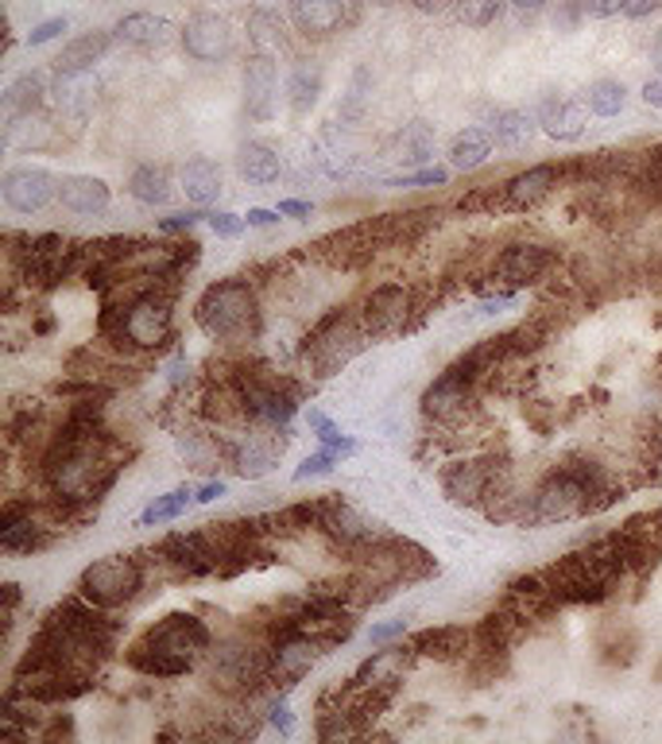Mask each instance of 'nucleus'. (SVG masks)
I'll list each match as a JSON object with an SVG mask.
<instances>
[{
	"label": "nucleus",
	"mask_w": 662,
	"mask_h": 744,
	"mask_svg": "<svg viewBox=\"0 0 662 744\" xmlns=\"http://www.w3.org/2000/svg\"><path fill=\"white\" fill-rule=\"evenodd\" d=\"M306 422H310V430H314V435H318V442H322V446H329V450H337V453H342V458L357 453V442H353L349 435H342V427H337L334 419H326V415H322V411H314V407H310Z\"/></svg>",
	"instance_id": "nucleus-36"
},
{
	"label": "nucleus",
	"mask_w": 662,
	"mask_h": 744,
	"mask_svg": "<svg viewBox=\"0 0 662 744\" xmlns=\"http://www.w3.org/2000/svg\"><path fill=\"white\" fill-rule=\"evenodd\" d=\"M43 101H47V74H43V70H23V74L16 78V82L8 85V93H4L8 121L39 113V109H43Z\"/></svg>",
	"instance_id": "nucleus-27"
},
{
	"label": "nucleus",
	"mask_w": 662,
	"mask_h": 744,
	"mask_svg": "<svg viewBox=\"0 0 662 744\" xmlns=\"http://www.w3.org/2000/svg\"><path fill=\"white\" fill-rule=\"evenodd\" d=\"M488 132H492V144L500 147V152H523V147H531L534 132H539V116L523 113V109H492V116H488Z\"/></svg>",
	"instance_id": "nucleus-23"
},
{
	"label": "nucleus",
	"mask_w": 662,
	"mask_h": 744,
	"mask_svg": "<svg viewBox=\"0 0 662 744\" xmlns=\"http://www.w3.org/2000/svg\"><path fill=\"white\" fill-rule=\"evenodd\" d=\"M659 8H662V0H628L624 16H632V20H648V16L659 12Z\"/></svg>",
	"instance_id": "nucleus-50"
},
{
	"label": "nucleus",
	"mask_w": 662,
	"mask_h": 744,
	"mask_svg": "<svg viewBox=\"0 0 662 744\" xmlns=\"http://www.w3.org/2000/svg\"><path fill=\"white\" fill-rule=\"evenodd\" d=\"M562 183V167L558 163H534V167L511 175L500 186V206L503 210H534L539 202H547L554 194V186Z\"/></svg>",
	"instance_id": "nucleus-18"
},
{
	"label": "nucleus",
	"mask_w": 662,
	"mask_h": 744,
	"mask_svg": "<svg viewBox=\"0 0 662 744\" xmlns=\"http://www.w3.org/2000/svg\"><path fill=\"white\" fill-rule=\"evenodd\" d=\"M396 152L404 163H427L435 155V129L427 121L404 124V132L396 136Z\"/></svg>",
	"instance_id": "nucleus-34"
},
{
	"label": "nucleus",
	"mask_w": 662,
	"mask_h": 744,
	"mask_svg": "<svg viewBox=\"0 0 662 744\" xmlns=\"http://www.w3.org/2000/svg\"><path fill=\"white\" fill-rule=\"evenodd\" d=\"M194 323L206 338L221 342V346H252L259 338V326H264L256 287L244 284V279H217L194 303Z\"/></svg>",
	"instance_id": "nucleus-2"
},
{
	"label": "nucleus",
	"mask_w": 662,
	"mask_h": 744,
	"mask_svg": "<svg viewBox=\"0 0 662 744\" xmlns=\"http://www.w3.org/2000/svg\"><path fill=\"white\" fill-rule=\"evenodd\" d=\"M47 543H51V523L31 508V500L28 505L8 500L4 520H0V547H4L8 554H28V551H39V547H47Z\"/></svg>",
	"instance_id": "nucleus-15"
},
{
	"label": "nucleus",
	"mask_w": 662,
	"mask_h": 744,
	"mask_svg": "<svg viewBox=\"0 0 662 744\" xmlns=\"http://www.w3.org/2000/svg\"><path fill=\"white\" fill-rule=\"evenodd\" d=\"M70 28V20L67 16H51V20H43L39 28H31V35H28V43L31 47H43V43H54V39L62 35V31Z\"/></svg>",
	"instance_id": "nucleus-43"
},
{
	"label": "nucleus",
	"mask_w": 662,
	"mask_h": 744,
	"mask_svg": "<svg viewBox=\"0 0 662 744\" xmlns=\"http://www.w3.org/2000/svg\"><path fill=\"white\" fill-rule=\"evenodd\" d=\"M279 210H264V206H256V210H248V214H244V222L248 225H256V230H264V225H275L279 222Z\"/></svg>",
	"instance_id": "nucleus-51"
},
{
	"label": "nucleus",
	"mask_w": 662,
	"mask_h": 744,
	"mask_svg": "<svg viewBox=\"0 0 662 744\" xmlns=\"http://www.w3.org/2000/svg\"><path fill=\"white\" fill-rule=\"evenodd\" d=\"M101 334L129 349H163L175 334V310H171L167 287L147 284L144 292L129 295L116 307L101 310Z\"/></svg>",
	"instance_id": "nucleus-3"
},
{
	"label": "nucleus",
	"mask_w": 662,
	"mask_h": 744,
	"mask_svg": "<svg viewBox=\"0 0 662 744\" xmlns=\"http://www.w3.org/2000/svg\"><path fill=\"white\" fill-rule=\"evenodd\" d=\"M171 20L167 16H155V12H129L124 20H116L113 39L129 51H155L171 39Z\"/></svg>",
	"instance_id": "nucleus-22"
},
{
	"label": "nucleus",
	"mask_w": 662,
	"mask_h": 744,
	"mask_svg": "<svg viewBox=\"0 0 662 744\" xmlns=\"http://www.w3.org/2000/svg\"><path fill=\"white\" fill-rule=\"evenodd\" d=\"M365 338L368 334H365V326H360V318L334 310V315L322 318V323L310 330V338L303 342V357L314 369V376H334L360 354Z\"/></svg>",
	"instance_id": "nucleus-4"
},
{
	"label": "nucleus",
	"mask_w": 662,
	"mask_h": 744,
	"mask_svg": "<svg viewBox=\"0 0 662 744\" xmlns=\"http://www.w3.org/2000/svg\"><path fill=\"white\" fill-rule=\"evenodd\" d=\"M183 51L194 62H225L236 51V28L221 12H194L183 28Z\"/></svg>",
	"instance_id": "nucleus-13"
},
{
	"label": "nucleus",
	"mask_w": 662,
	"mask_h": 744,
	"mask_svg": "<svg viewBox=\"0 0 662 744\" xmlns=\"http://www.w3.org/2000/svg\"><path fill=\"white\" fill-rule=\"evenodd\" d=\"M411 4L419 8V12H430V16H435V12H446V8H454L457 0H411Z\"/></svg>",
	"instance_id": "nucleus-52"
},
{
	"label": "nucleus",
	"mask_w": 662,
	"mask_h": 744,
	"mask_svg": "<svg viewBox=\"0 0 662 744\" xmlns=\"http://www.w3.org/2000/svg\"><path fill=\"white\" fill-rule=\"evenodd\" d=\"M236 171H241V179H248L252 186H272L275 179H279L283 163L267 144L248 140V144H241V152H236Z\"/></svg>",
	"instance_id": "nucleus-28"
},
{
	"label": "nucleus",
	"mask_w": 662,
	"mask_h": 744,
	"mask_svg": "<svg viewBox=\"0 0 662 744\" xmlns=\"http://www.w3.org/2000/svg\"><path fill=\"white\" fill-rule=\"evenodd\" d=\"M550 264H554V253H550L547 245L516 241V245H508V248L496 253L492 268H488V284H492V292L516 295L519 287H527V284H534V279L547 276Z\"/></svg>",
	"instance_id": "nucleus-9"
},
{
	"label": "nucleus",
	"mask_w": 662,
	"mask_h": 744,
	"mask_svg": "<svg viewBox=\"0 0 662 744\" xmlns=\"http://www.w3.org/2000/svg\"><path fill=\"white\" fill-rule=\"evenodd\" d=\"M0 191H4L8 210H16V214H39V210H47L59 198V179H54L51 171L23 163V167L4 171Z\"/></svg>",
	"instance_id": "nucleus-14"
},
{
	"label": "nucleus",
	"mask_w": 662,
	"mask_h": 744,
	"mask_svg": "<svg viewBox=\"0 0 662 744\" xmlns=\"http://www.w3.org/2000/svg\"><path fill=\"white\" fill-rule=\"evenodd\" d=\"M503 481H508V466L500 458H465L441 469V492L461 508H485Z\"/></svg>",
	"instance_id": "nucleus-6"
},
{
	"label": "nucleus",
	"mask_w": 662,
	"mask_h": 744,
	"mask_svg": "<svg viewBox=\"0 0 662 744\" xmlns=\"http://www.w3.org/2000/svg\"><path fill=\"white\" fill-rule=\"evenodd\" d=\"M291 23L306 39H329L360 20V0H291Z\"/></svg>",
	"instance_id": "nucleus-10"
},
{
	"label": "nucleus",
	"mask_w": 662,
	"mask_h": 744,
	"mask_svg": "<svg viewBox=\"0 0 662 744\" xmlns=\"http://www.w3.org/2000/svg\"><path fill=\"white\" fill-rule=\"evenodd\" d=\"M539 129L558 144H573L589 129V105L585 98H566V93H547L539 101Z\"/></svg>",
	"instance_id": "nucleus-17"
},
{
	"label": "nucleus",
	"mask_w": 662,
	"mask_h": 744,
	"mask_svg": "<svg viewBox=\"0 0 662 744\" xmlns=\"http://www.w3.org/2000/svg\"><path fill=\"white\" fill-rule=\"evenodd\" d=\"M446 183H449L446 167H419V171H407V175L384 179V186H396V191H411V186H446Z\"/></svg>",
	"instance_id": "nucleus-38"
},
{
	"label": "nucleus",
	"mask_w": 662,
	"mask_h": 744,
	"mask_svg": "<svg viewBox=\"0 0 662 744\" xmlns=\"http://www.w3.org/2000/svg\"><path fill=\"white\" fill-rule=\"evenodd\" d=\"M407 636V621H384V624H373L368 629V644L373 648H384L391 644V640H404Z\"/></svg>",
	"instance_id": "nucleus-44"
},
{
	"label": "nucleus",
	"mask_w": 662,
	"mask_h": 744,
	"mask_svg": "<svg viewBox=\"0 0 662 744\" xmlns=\"http://www.w3.org/2000/svg\"><path fill=\"white\" fill-rule=\"evenodd\" d=\"M342 461V453L329 450V446H322L318 453H310V458H303V466L295 469V481H310V477H326L334 473V466Z\"/></svg>",
	"instance_id": "nucleus-39"
},
{
	"label": "nucleus",
	"mask_w": 662,
	"mask_h": 744,
	"mask_svg": "<svg viewBox=\"0 0 662 744\" xmlns=\"http://www.w3.org/2000/svg\"><path fill=\"white\" fill-rule=\"evenodd\" d=\"M322 531L326 536H334L337 543L345 547V551H373L376 543H380V528H376L368 516H360L357 508L342 505V500H326V516H322Z\"/></svg>",
	"instance_id": "nucleus-19"
},
{
	"label": "nucleus",
	"mask_w": 662,
	"mask_h": 744,
	"mask_svg": "<svg viewBox=\"0 0 662 744\" xmlns=\"http://www.w3.org/2000/svg\"><path fill=\"white\" fill-rule=\"evenodd\" d=\"M59 202H62V210H70V214L93 217V214H105L113 194H109L105 179H98V175H62Z\"/></svg>",
	"instance_id": "nucleus-20"
},
{
	"label": "nucleus",
	"mask_w": 662,
	"mask_h": 744,
	"mask_svg": "<svg viewBox=\"0 0 662 744\" xmlns=\"http://www.w3.org/2000/svg\"><path fill=\"white\" fill-rule=\"evenodd\" d=\"M198 217H206V214H171V217H163L160 222V230L163 233H179V230H191Z\"/></svg>",
	"instance_id": "nucleus-49"
},
{
	"label": "nucleus",
	"mask_w": 662,
	"mask_h": 744,
	"mask_svg": "<svg viewBox=\"0 0 662 744\" xmlns=\"http://www.w3.org/2000/svg\"><path fill=\"white\" fill-rule=\"evenodd\" d=\"M248 43L256 47V51H283L287 47V28H283L279 12H272V8H256V12L248 16Z\"/></svg>",
	"instance_id": "nucleus-32"
},
{
	"label": "nucleus",
	"mask_w": 662,
	"mask_h": 744,
	"mask_svg": "<svg viewBox=\"0 0 662 744\" xmlns=\"http://www.w3.org/2000/svg\"><path fill=\"white\" fill-rule=\"evenodd\" d=\"M191 500H194V489L191 485H179V489H171V492H163V497H155L152 505L140 512V528H152V523H171V520H179V516L191 508Z\"/></svg>",
	"instance_id": "nucleus-33"
},
{
	"label": "nucleus",
	"mask_w": 662,
	"mask_h": 744,
	"mask_svg": "<svg viewBox=\"0 0 662 744\" xmlns=\"http://www.w3.org/2000/svg\"><path fill=\"white\" fill-rule=\"evenodd\" d=\"M129 194L140 202V206H163V202L171 198L167 167H155V163L136 167V171H132V179H129Z\"/></svg>",
	"instance_id": "nucleus-30"
},
{
	"label": "nucleus",
	"mask_w": 662,
	"mask_h": 744,
	"mask_svg": "<svg viewBox=\"0 0 662 744\" xmlns=\"http://www.w3.org/2000/svg\"><path fill=\"white\" fill-rule=\"evenodd\" d=\"M318 93H322V70L303 62V67L291 70V82H287V101H291V113L303 116L318 105Z\"/></svg>",
	"instance_id": "nucleus-31"
},
{
	"label": "nucleus",
	"mask_w": 662,
	"mask_h": 744,
	"mask_svg": "<svg viewBox=\"0 0 662 744\" xmlns=\"http://www.w3.org/2000/svg\"><path fill=\"white\" fill-rule=\"evenodd\" d=\"M267 725H272V730H279L283 737H291V733H295V714H291L287 694H279V699L267 702Z\"/></svg>",
	"instance_id": "nucleus-40"
},
{
	"label": "nucleus",
	"mask_w": 662,
	"mask_h": 744,
	"mask_svg": "<svg viewBox=\"0 0 662 744\" xmlns=\"http://www.w3.org/2000/svg\"><path fill=\"white\" fill-rule=\"evenodd\" d=\"M283 453V442H275V438H264V435H248L241 446H233V466L241 477H248V481H256V477L272 473L275 461H279Z\"/></svg>",
	"instance_id": "nucleus-25"
},
{
	"label": "nucleus",
	"mask_w": 662,
	"mask_h": 744,
	"mask_svg": "<svg viewBox=\"0 0 662 744\" xmlns=\"http://www.w3.org/2000/svg\"><path fill=\"white\" fill-rule=\"evenodd\" d=\"M465 648H469V632H465L461 624H441V629H427V632H419V636L411 640V652L415 655H427V660H438V663L461 660Z\"/></svg>",
	"instance_id": "nucleus-24"
},
{
	"label": "nucleus",
	"mask_w": 662,
	"mask_h": 744,
	"mask_svg": "<svg viewBox=\"0 0 662 744\" xmlns=\"http://www.w3.org/2000/svg\"><path fill=\"white\" fill-rule=\"evenodd\" d=\"M585 105L593 116H617L624 113L628 105V85L617 82V78H601L585 90Z\"/></svg>",
	"instance_id": "nucleus-35"
},
{
	"label": "nucleus",
	"mask_w": 662,
	"mask_h": 744,
	"mask_svg": "<svg viewBox=\"0 0 662 744\" xmlns=\"http://www.w3.org/2000/svg\"><path fill=\"white\" fill-rule=\"evenodd\" d=\"M113 43H116V39L109 35V31H85V35L70 39V43L62 47L59 59H54V74H59V78H82V74H90V70L98 67L101 59H105V51Z\"/></svg>",
	"instance_id": "nucleus-21"
},
{
	"label": "nucleus",
	"mask_w": 662,
	"mask_h": 744,
	"mask_svg": "<svg viewBox=\"0 0 662 744\" xmlns=\"http://www.w3.org/2000/svg\"><path fill=\"white\" fill-rule=\"evenodd\" d=\"M326 652H329L326 640L310 636V632H298V629H279V632H275V640H272V663H267V683L283 686V691H291V686H298L306 675H310V667Z\"/></svg>",
	"instance_id": "nucleus-7"
},
{
	"label": "nucleus",
	"mask_w": 662,
	"mask_h": 744,
	"mask_svg": "<svg viewBox=\"0 0 662 744\" xmlns=\"http://www.w3.org/2000/svg\"><path fill=\"white\" fill-rule=\"evenodd\" d=\"M144 590V567L132 554H105V559L90 562L78 578V598H85L98 609H121L136 601Z\"/></svg>",
	"instance_id": "nucleus-5"
},
{
	"label": "nucleus",
	"mask_w": 662,
	"mask_h": 744,
	"mask_svg": "<svg viewBox=\"0 0 662 744\" xmlns=\"http://www.w3.org/2000/svg\"><path fill=\"white\" fill-rule=\"evenodd\" d=\"M225 492H228L225 481H206L202 489H194V500H198V505H214V500H221Z\"/></svg>",
	"instance_id": "nucleus-47"
},
{
	"label": "nucleus",
	"mask_w": 662,
	"mask_h": 744,
	"mask_svg": "<svg viewBox=\"0 0 662 744\" xmlns=\"http://www.w3.org/2000/svg\"><path fill=\"white\" fill-rule=\"evenodd\" d=\"M643 186L651 191V198L662 202V144H655L648 152V163H643Z\"/></svg>",
	"instance_id": "nucleus-41"
},
{
	"label": "nucleus",
	"mask_w": 662,
	"mask_h": 744,
	"mask_svg": "<svg viewBox=\"0 0 662 744\" xmlns=\"http://www.w3.org/2000/svg\"><path fill=\"white\" fill-rule=\"evenodd\" d=\"M183 194H186V202H194V206H210V202H217V194H221V167L217 163L206 160V155H194V160L183 167Z\"/></svg>",
	"instance_id": "nucleus-29"
},
{
	"label": "nucleus",
	"mask_w": 662,
	"mask_h": 744,
	"mask_svg": "<svg viewBox=\"0 0 662 744\" xmlns=\"http://www.w3.org/2000/svg\"><path fill=\"white\" fill-rule=\"evenodd\" d=\"M643 101H648L651 109H662V62L655 70H651V78L643 82V93H640Z\"/></svg>",
	"instance_id": "nucleus-46"
},
{
	"label": "nucleus",
	"mask_w": 662,
	"mask_h": 744,
	"mask_svg": "<svg viewBox=\"0 0 662 744\" xmlns=\"http://www.w3.org/2000/svg\"><path fill=\"white\" fill-rule=\"evenodd\" d=\"M275 210H279L283 217H295V222H303V217H310V214H314V206H310V202H298V198L279 202V206H275Z\"/></svg>",
	"instance_id": "nucleus-48"
},
{
	"label": "nucleus",
	"mask_w": 662,
	"mask_h": 744,
	"mask_svg": "<svg viewBox=\"0 0 662 744\" xmlns=\"http://www.w3.org/2000/svg\"><path fill=\"white\" fill-rule=\"evenodd\" d=\"M508 4H511V0H465L461 20L469 23V28H488V23L500 20Z\"/></svg>",
	"instance_id": "nucleus-37"
},
{
	"label": "nucleus",
	"mask_w": 662,
	"mask_h": 744,
	"mask_svg": "<svg viewBox=\"0 0 662 744\" xmlns=\"http://www.w3.org/2000/svg\"><path fill=\"white\" fill-rule=\"evenodd\" d=\"M214 648V632L194 613H167L129 648V663L147 679L191 675Z\"/></svg>",
	"instance_id": "nucleus-1"
},
{
	"label": "nucleus",
	"mask_w": 662,
	"mask_h": 744,
	"mask_svg": "<svg viewBox=\"0 0 662 744\" xmlns=\"http://www.w3.org/2000/svg\"><path fill=\"white\" fill-rule=\"evenodd\" d=\"M411 310H415V303L404 284H380L368 292V299L357 318H360V326H365L368 338H388V334L407 330Z\"/></svg>",
	"instance_id": "nucleus-12"
},
{
	"label": "nucleus",
	"mask_w": 662,
	"mask_h": 744,
	"mask_svg": "<svg viewBox=\"0 0 662 744\" xmlns=\"http://www.w3.org/2000/svg\"><path fill=\"white\" fill-rule=\"evenodd\" d=\"M628 8V0H581V12L589 20H609V16H620Z\"/></svg>",
	"instance_id": "nucleus-45"
},
{
	"label": "nucleus",
	"mask_w": 662,
	"mask_h": 744,
	"mask_svg": "<svg viewBox=\"0 0 662 744\" xmlns=\"http://www.w3.org/2000/svg\"><path fill=\"white\" fill-rule=\"evenodd\" d=\"M267 663H272V648L264 652L248 640H228L210 652V679L221 691H252L267 683Z\"/></svg>",
	"instance_id": "nucleus-8"
},
{
	"label": "nucleus",
	"mask_w": 662,
	"mask_h": 744,
	"mask_svg": "<svg viewBox=\"0 0 662 744\" xmlns=\"http://www.w3.org/2000/svg\"><path fill=\"white\" fill-rule=\"evenodd\" d=\"M550 0H511V8H519V12H539V8H547Z\"/></svg>",
	"instance_id": "nucleus-53"
},
{
	"label": "nucleus",
	"mask_w": 662,
	"mask_h": 744,
	"mask_svg": "<svg viewBox=\"0 0 662 744\" xmlns=\"http://www.w3.org/2000/svg\"><path fill=\"white\" fill-rule=\"evenodd\" d=\"M206 222H210V230L217 233V237H241L244 233V217L241 214H228V210H217V214H206Z\"/></svg>",
	"instance_id": "nucleus-42"
},
{
	"label": "nucleus",
	"mask_w": 662,
	"mask_h": 744,
	"mask_svg": "<svg viewBox=\"0 0 662 744\" xmlns=\"http://www.w3.org/2000/svg\"><path fill=\"white\" fill-rule=\"evenodd\" d=\"M275 90H279V70L267 51H252L244 59V113L252 121H272Z\"/></svg>",
	"instance_id": "nucleus-16"
},
{
	"label": "nucleus",
	"mask_w": 662,
	"mask_h": 744,
	"mask_svg": "<svg viewBox=\"0 0 662 744\" xmlns=\"http://www.w3.org/2000/svg\"><path fill=\"white\" fill-rule=\"evenodd\" d=\"M492 132L480 129V124H469V129H461L454 136V144H449V167L454 171H477L488 163V155H492Z\"/></svg>",
	"instance_id": "nucleus-26"
},
{
	"label": "nucleus",
	"mask_w": 662,
	"mask_h": 744,
	"mask_svg": "<svg viewBox=\"0 0 662 744\" xmlns=\"http://www.w3.org/2000/svg\"><path fill=\"white\" fill-rule=\"evenodd\" d=\"M472 407H477V384L465 380V376L454 369H446L427 391H422V415L441 422V427L465 422L472 415Z\"/></svg>",
	"instance_id": "nucleus-11"
}]
</instances>
